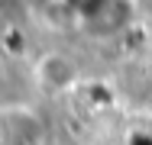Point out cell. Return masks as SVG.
I'll list each match as a JSON object with an SVG mask.
<instances>
[{
  "label": "cell",
  "instance_id": "6da1fadb",
  "mask_svg": "<svg viewBox=\"0 0 152 145\" xmlns=\"http://www.w3.org/2000/svg\"><path fill=\"white\" fill-rule=\"evenodd\" d=\"M32 81L42 94L49 97H61V94H71L75 87L81 84V65L78 58L61 52V49H52V52H42L32 65Z\"/></svg>",
  "mask_w": 152,
  "mask_h": 145
},
{
  "label": "cell",
  "instance_id": "7a4b0ae2",
  "mask_svg": "<svg viewBox=\"0 0 152 145\" xmlns=\"http://www.w3.org/2000/svg\"><path fill=\"white\" fill-rule=\"evenodd\" d=\"M45 123L29 103H0V145H42Z\"/></svg>",
  "mask_w": 152,
  "mask_h": 145
}]
</instances>
